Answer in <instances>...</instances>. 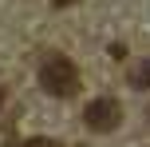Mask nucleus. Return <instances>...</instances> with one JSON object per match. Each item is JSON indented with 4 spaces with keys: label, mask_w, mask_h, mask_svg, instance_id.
<instances>
[{
    "label": "nucleus",
    "mask_w": 150,
    "mask_h": 147,
    "mask_svg": "<svg viewBox=\"0 0 150 147\" xmlns=\"http://www.w3.org/2000/svg\"><path fill=\"white\" fill-rule=\"evenodd\" d=\"M40 87L55 100H67V95L79 92V68L67 60V56H47L40 64Z\"/></svg>",
    "instance_id": "obj_1"
},
{
    "label": "nucleus",
    "mask_w": 150,
    "mask_h": 147,
    "mask_svg": "<svg viewBox=\"0 0 150 147\" xmlns=\"http://www.w3.org/2000/svg\"><path fill=\"white\" fill-rule=\"evenodd\" d=\"M146 115H150V111H146Z\"/></svg>",
    "instance_id": "obj_7"
},
{
    "label": "nucleus",
    "mask_w": 150,
    "mask_h": 147,
    "mask_svg": "<svg viewBox=\"0 0 150 147\" xmlns=\"http://www.w3.org/2000/svg\"><path fill=\"white\" fill-rule=\"evenodd\" d=\"M67 4H75V0H52V8H67Z\"/></svg>",
    "instance_id": "obj_5"
},
{
    "label": "nucleus",
    "mask_w": 150,
    "mask_h": 147,
    "mask_svg": "<svg viewBox=\"0 0 150 147\" xmlns=\"http://www.w3.org/2000/svg\"><path fill=\"white\" fill-rule=\"evenodd\" d=\"M24 147H59V143H55V139H47V135H36V139H28Z\"/></svg>",
    "instance_id": "obj_4"
},
{
    "label": "nucleus",
    "mask_w": 150,
    "mask_h": 147,
    "mask_svg": "<svg viewBox=\"0 0 150 147\" xmlns=\"http://www.w3.org/2000/svg\"><path fill=\"white\" fill-rule=\"evenodd\" d=\"M0 108H4V87H0Z\"/></svg>",
    "instance_id": "obj_6"
},
{
    "label": "nucleus",
    "mask_w": 150,
    "mask_h": 147,
    "mask_svg": "<svg viewBox=\"0 0 150 147\" xmlns=\"http://www.w3.org/2000/svg\"><path fill=\"white\" fill-rule=\"evenodd\" d=\"M83 123H87L91 131H99V135L115 131V127L122 123V108H119V100H111V95H99V100H91V103H87V111H83Z\"/></svg>",
    "instance_id": "obj_2"
},
{
    "label": "nucleus",
    "mask_w": 150,
    "mask_h": 147,
    "mask_svg": "<svg viewBox=\"0 0 150 147\" xmlns=\"http://www.w3.org/2000/svg\"><path fill=\"white\" fill-rule=\"evenodd\" d=\"M134 87H150V60H146L142 68L134 72Z\"/></svg>",
    "instance_id": "obj_3"
}]
</instances>
